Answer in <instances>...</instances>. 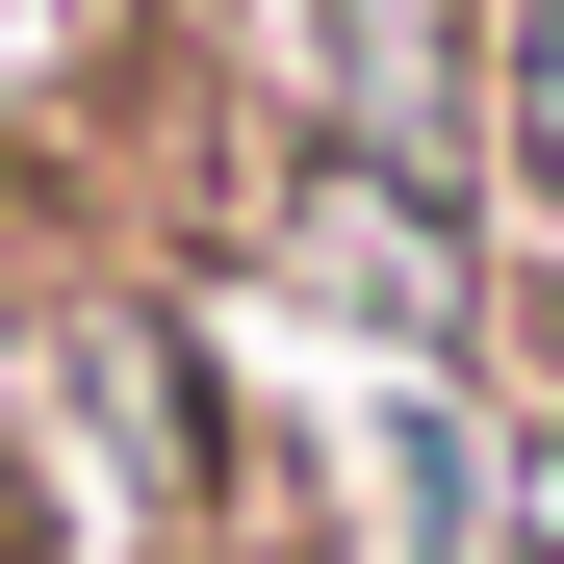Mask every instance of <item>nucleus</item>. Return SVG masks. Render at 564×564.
<instances>
[{"mask_svg":"<svg viewBox=\"0 0 564 564\" xmlns=\"http://www.w3.org/2000/svg\"><path fill=\"white\" fill-rule=\"evenodd\" d=\"M282 334H334V386H488V308H513V257L462 180H386V154H257L231 180V231H206Z\"/></svg>","mask_w":564,"mask_h":564,"instance_id":"1","label":"nucleus"},{"mask_svg":"<svg viewBox=\"0 0 564 564\" xmlns=\"http://www.w3.org/2000/svg\"><path fill=\"white\" fill-rule=\"evenodd\" d=\"M180 52L231 77L257 154H386V180H462V104H488V0H231Z\"/></svg>","mask_w":564,"mask_h":564,"instance_id":"2","label":"nucleus"},{"mask_svg":"<svg viewBox=\"0 0 564 564\" xmlns=\"http://www.w3.org/2000/svg\"><path fill=\"white\" fill-rule=\"evenodd\" d=\"M462 206H488V257H564V0H488V104H462Z\"/></svg>","mask_w":564,"mask_h":564,"instance_id":"3","label":"nucleus"},{"mask_svg":"<svg viewBox=\"0 0 564 564\" xmlns=\"http://www.w3.org/2000/svg\"><path fill=\"white\" fill-rule=\"evenodd\" d=\"M129 26H231V0H129Z\"/></svg>","mask_w":564,"mask_h":564,"instance_id":"4","label":"nucleus"}]
</instances>
